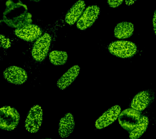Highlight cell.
<instances>
[{
  "mask_svg": "<svg viewBox=\"0 0 156 139\" xmlns=\"http://www.w3.org/2000/svg\"><path fill=\"white\" fill-rule=\"evenodd\" d=\"M6 6L3 19L9 26L20 28L31 23L32 16L28 12L26 5L9 0L6 2Z\"/></svg>",
  "mask_w": 156,
  "mask_h": 139,
  "instance_id": "6da1fadb",
  "label": "cell"
},
{
  "mask_svg": "<svg viewBox=\"0 0 156 139\" xmlns=\"http://www.w3.org/2000/svg\"><path fill=\"white\" fill-rule=\"evenodd\" d=\"M20 116L17 110L10 106L1 109L0 127L2 130H14L19 123Z\"/></svg>",
  "mask_w": 156,
  "mask_h": 139,
  "instance_id": "7a4b0ae2",
  "label": "cell"
},
{
  "mask_svg": "<svg viewBox=\"0 0 156 139\" xmlns=\"http://www.w3.org/2000/svg\"><path fill=\"white\" fill-rule=\"evenodd\" d=\"M108 49L112 54L126 58L134 55L137 51V47L131 41H118L111 43L108 46Z\"/></svg>",
  "mask_w": 156,
  "mask_h": 139,
  "instance_id": "3957f363",
  "label": "cell"
},
{
  "mask_svg": "<svg viewBox=\"0 0 156 139\" xmlns=\"http://www.w3.org/2000/svg\"><path fill=\"white\" fill-rule=\"evenodd\" d=\"M43 120V111L39 105H35L29 110L25 122V127L29 132H37Z\"/></svg>",
  "mask_w": 156,
  "mask_h": 139,
  "instance_id": "277c9868",
  "label": "cell"
},
{
  "mask_svg": "<svg viewBox=\"0 0 156 139\" xmlns=\"http://www.w3.org/2000/svg\"><path fill=\"white\" fill-rule=\"evenodd\" d=\"M51 37L49 34H45L35 41L32 50L33 58L38 62L43 61L48 53Z\"/></svg>",
  "mask_w": 156,
  "mask_h": 139,
  "instance_id": "5b68a950",
  "label": "cell"
},
{
  "mask_svg": "<svg viewBox=\"0 0 156 139\" xmlns=\"http://www.w3.org/2000/svg\"><path fill=\"white\" fill-rule=\"evenodd\" d=\"M140 116L139 111L128 109L121 113L118 117V121L122 127L126 130H131L138 123Z\"/></svg>",
  "mask_w": 156,
  "mask_h": 139,
  "instance_id": "8992f818",
  "label": "cell"
},
{
  "mask_svg": "<svg viewBox=\"0 0 156 139\" xmlns=\"http://www.w3.org/2000/svg\"><path fill=\"white\" fill-rule=\"evenodd\" d=\"M100 12V8L97 5L88 7L77 23L78 29L84 30L92 26L98 18Z\"/></svg>",
  "mask_w": 156,
  "mask_h": 139,
  "instance_id": "52a82bcc",
  "label": "cell"
},
{
  "mask_svg": "<svg viewBox=\"0 0 156 139\" xmlns=\"http://www.w3.org/2000/svg\"><path fill=\"white\" fill-rule=\"evenodd\" d=\"M5 79L11 84L21 85L27 81V74L25 70L16 66H11L3 72Z\"/></svg>",
  "mask_w": 156,
  "mask_h": 139,
  "instance_id": "ba28073f",
  "label": "cell"
},
{
  "mask_svg": "<svg viewBox=\"0 0 156 139\" xmlns=\"http://www.w3.org/2000/svg\"><path fill=\"white\" fill-rule=\"evenodd\" d=\"M121 109L120 106L115 105L105 112L96 120L95 127L101 129L110 125L116 120L120 114Z\"/></svg>",
  "mask_w": 156,
  "mask_h": 139,
  "instance_id": "9c48e42d",
  "label": "cell"
},
{
  "mask_svg": "<svg viewBox=\"0 0 156 139\" xmlns=\"http://www.w3.org/2000/svg\"><path fill=\"white\" fill-rule=\"evenodd\" d=\"M15 34L20 38L26 41H34L41 35V29L37 25L29 24L16 29Z\"/></svg>",
  "mask_w": 156,
  "mask_h": 139,
  "instance_id": "30bf717a",
  "label": "cell"
},
{
  "mask_svg": "<svg viewBox=\"0 0 156 139\" xmlns=\"http://www.w3.org/2000/svg\"><path fill=\"white\" fill-rule=\"evenodd\" d=\"M74 127V116L72 113H67L60 120L58 129L60 136L63 138L68 137L73 132Z\"/></svg>",
  "mask_w": 156,
  "mask_h": 139,
  "instance_id": "8fae6325",
  "label": "cell"
},
{
  "mask_svg": "<svg viewBox=\"0 0 156 139\" xmlns=\"http://www.w3.org/2000/svg\"><path fill=\"white\" fill-rule=\"evenodd\" d=\"M80 70V67L78 65L73 66L69 68L57 81V87L61 90H64L68 87L76 79Z\"/></svg>",
  "mask_w": 156,
  "mask_h": 139,
  "instance_id": "7c38bea8",
  "label": "cell"
},
{
  "mask_svg": "<svg viewBox=\"0 0 156 139\" xmlns=\"http://www.w3.org/2000/svg\"><path fill=\"white\" fill-rule=\"evenodd\" d=\"M85 2L83 0L77 1L66 15V22L70 25L74 24L81 16L85 9Z\"/></svg>",
  "mask_w": 156,
  "mask_h": 139,
  "instance_id": "4fadbf2b",
  "label": "cell"
},
{
  "mask_svg": "<svg viewBox=\"0 0 156 139\" xmlns=\"http://www.w3.org/2000/svg\"><path fill=\"white\" fill-rule=\"evenodd\" d=\"M150 101L149 94L146 91H141L135 95L132 101L130 106L135 110H144L148 106Z\"/></svg>",
  "mask_w": 156,
  "mask_h": 139,
  "instance_id": "5bb4252c",
  "label": "cell"
},
{
  "mask_svg": "<svg viewBox=\"0 0 156 139\" xmlns=\"http://www.w3.org/2000/svg\"><path fill=\"white\" fill-rule=\"evenodd\" d=\"M134 30L133 24L124 22L117 24L114 29V35L118 39H126L133 35Z\"/></svg>",
  "mask_w": 156,
  "mask_h": 139,
  "instance_id": "9a60e30c",
  "label": "cell"
},
{
  "mask_svg": "<svg viewBox=\"0 0 156 139\" xmlns=\"http://www.w3.org/2000/svg\"><path fill=\"white\" fill-rule=\"evenodd\" d=\"M148 118L145 116L141 117L135 127L130 131L129 137L130 139H138L146 131L148 126Z\"/></svg>",
  "mask_w": 156,
  "mask_h": 139,
  "instance_id": "2e32d148",
  "label": "cell"
},
{
  "mask_svg": "<svg viewBox=\"0 0 156 139\" xmlns=\"http://www.w3.org/2000/svg\"><path fill=\"white\" fill-rule=\"evenodd\" d=\"M68 58V54L65 51H53L49 54L50 62L54 65L60 66L65 64Z\"/></svg>",
  "mask_w": 156,
  "mask_h": 139,
  "instance_id": "e0dca14e",
  "label": "cell"
},
{
  "mask_svg": "<svg viewBox=\"0 0 156 139\" xmlns=\"http://www.w3.org/2000/svg\"><path fill=\"white\" fill-rule=\"evenodd\" d=\"M1 46L3 48L7 49L10 47L11 42L9 39L2 34L1 35Z\"/></svg>",
  "mask_w": 156,
  "mask_h": 139,
  "instance_id": "ac0fdd59",
  "label": "cell"
},
{
  "mask_svg": "<svg viewBox=\"0 0 156 139\" xmlns=\"http://www.w3.org/2000/svg\"><path fill=\"white\" fill-rule=\"evenodd\" d=\"M124 0H108V3L111 7L115 8L120 5Z\"/></svg>",
  "mask_w": 156,
  "mask_h": 139,
  "instance_id": "d6986e66",
  "label": "cell"
},
{
  "mask_svg": "<svg viewBox=\"0 0 156 139\" xmlns=\"http://www.w3.org/2000/svg\"><path fill=\"white\" fill-rule=\"evenodd\" d=\"M152 23H153L154 30L155 34L156 35V10L154 12V15Z\"/></svg>",
  "mask_w": 156,
  "mask_h": 139,
  "instance_id": "ffe728a7",
  "label": "cell"
},
{
  "mask_svg": "<svg viewBox=\"0 0 156 139\" xmlns=\"http://www.w3.org/2000/svg\"><path fill=\"white\" fill-rule=\"evenodd\" d=\"M136 1V0H125L126 4L129 6L133 4Z\"/></svg>",
  "mask_w": 156,
  "mask_h": 139,
  "instance_id": "44dd1931",
  "label": "cell"
},
{
  "mask_svg": "<svg viewBox=\"0 0 156 139\" xmlns=\"http://www.w3.org/2000/svg\"><path fill=\"white\" fill-rule=\"evenodd\" d=\"M31 1H35V2H39V1H41V0H31Z\"/></svg>",
  "mask_w": 156,
  "mask_h": 139,
  "instance_id": "7402d4cb",
  "label": "cell"
},
{
  "mask_svg": "<svg viewBox=\"0 0 156 139\" xmlns=\"http://www.w3.org/2000/svg\"><path fill=\"white\" fill-rule=\"evenodd\" d=\"M42 139H52L51 138H43Z\"/></svg>",
  "mask_w": 156,
  "mask_h": 139,
  "instance_id": "603a6c76",
  "label": "cell"
}]
</instances>
